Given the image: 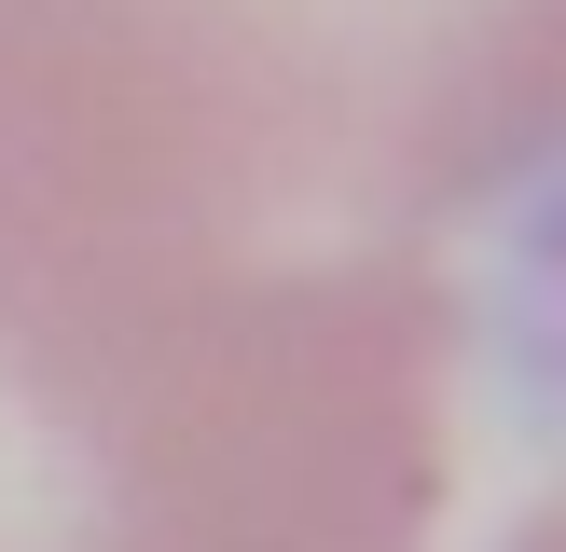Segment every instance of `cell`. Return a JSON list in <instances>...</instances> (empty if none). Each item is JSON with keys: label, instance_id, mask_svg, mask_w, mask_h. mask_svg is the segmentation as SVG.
I'll list each match as a JSON object with an SVG mask.
<instances>
[{"label": "cell", "instance_id": "obj_1", "mask_svg": "<svg viewBox=\"0 0 566 552\" xmlns=\"http://www.w3.org/2000/svg\"><path fill=\"white\" fill-rule=\"evenodd\" d=\"M525 180L566 0H0V552H429Z\"/></svg>", "mask_w": 566, "mask_h": 552}, {"label": "cell", "instance_id": "obj_2", "mask_svg": "<svg viewBox=\"0 0 566 552\" xmlns=\"http://www.w3.org/2000/svg\"><path fill=\"white\" fill-rule=\"evenodd\" d=\"M512 552H566V497H553V511H539V524H525V539H512Z\"/></svg>", "mask_w": 566, "mask_h": 552}]
</instances>
